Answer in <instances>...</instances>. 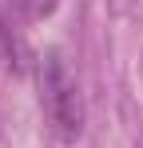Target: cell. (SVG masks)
Listing matches in <instances>:
<instances>
[{
	"instance_id": "1",
	"label": "cell",
	"mask_w": 143,
	"mask_h": 148,
	"mask_svg": "<svg viewBox=\"0 0 143 148\" xmlns=\"http://www.w3.org/2000/svg\"><path fill=\"white\" fill-rule=\"evenodd\" d=\"M40 104H44L48 128L64 144L84 136V124H88L84 92H80V80L72 76L68 60L60 52H44V60H40Z\"/></svg>"
},
{
	"instance_id": "2",
	"label": "cell",
	"mask_w": 143,
	"mask_h": 148,
	"mask_svg": "<svg viewBox=\"0 0 143 148\" xmlns=\"http://www.w3.org/2000/svg\"><path fill=\"white\" fill-rule=\"evenodd\" d=\"M0 44H4V56H8V68L24 72L28 48H24V40H20V36H12V32H8V24H4V20H0Z\"/></svg>"
},
{
	"instance_id": "3",
	"label": "cell",
	"mask_w": 143,
	"mask_h": 148,
	"mask_svg": "<svg viewBox=\"0 0 143 148\" xmlns=\"http://www.w3.org/2000/svg\"><path fill=\"white\" fill-rule=\"evenodd\" d=\"M12 4H16V12H20L24 20H44V16L56 12L60 0H12Z\"/></svg>"
}]
</instances>
